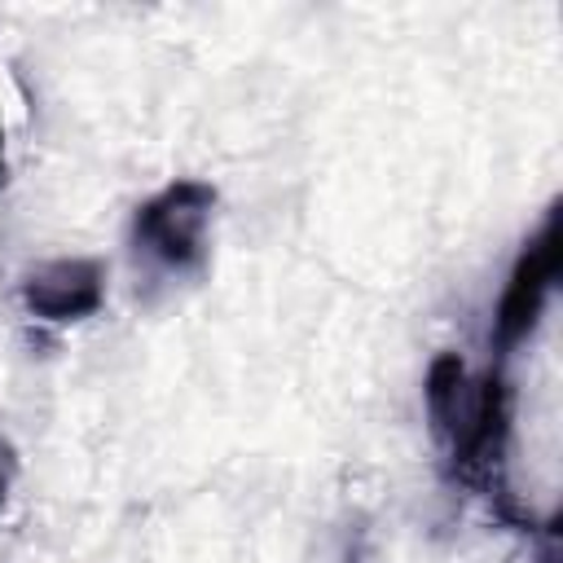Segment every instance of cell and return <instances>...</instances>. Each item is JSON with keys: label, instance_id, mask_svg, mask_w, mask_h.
I'll use <instances>...</instances> for the list:
<instances>
[{"label": "cell", "instance_id": "obj_1", "mask_svg": "<svg viewBox=\"0 0 563 563\" xmlns=\"http://www.w3.org/2000/svg\"><path fill=\"white\" fill-rule=\"evenodd\" d=\"M422 396H427L431 431L449 453V471L479 493H506L497 484V475H501V457L510 444L515 391H510L501 365H493L479 383H471L462 356L440 352L427 365Z\"/></svg>", "mask_w": 563, "mask_h": 563}, {"label": "cell", "instance_id": "obj_2", "mask_svg": "<svg viewBox=\"0 0 563 563\" xmlns=\"http://www.w3.org/2000/svg\"><path fill=\"white\" fill-rule=\"evenodd\" d=\"M216 211V189L207 180L180 176L145 198L132 216V251L158 273L185 277L207 260V224Z\"/></svg>", "mask_w": 563, "mask_h": 563}, {"label": "cell", "instance_id": "obj_3", "mask_svg": "<svg viewBox=\"0 0 563 563\" xmlns=\"http://www.w3.org/2000/svg\"><path fill=\"white\" fill-rule=\"evenodd\" d=\"M559 264H563V229H559V207H550L541 229L523 242V251L506 277V290L497 299L493 330H488L493 365H501L515 347H523L532 339V330L541 325V312L559 282Z\"/></svg>", "mask_w": 563, "mask_h": 563}, {"label": "cell", "instance_id": "obj_4", "mask_svg": "<svg viewBox=\"0 0 563 563\" xmlns=\"http://www.w3.org/2000/svg\"><path fill=\"white\" fill-rule=\"evenodd\" d=\"M106 303V264L88 255H62L22 277V308L35 321L70 325Z\"/></svg>", "mask_w": 563, "mask_h": 563}, {"label": "cell", "instance_id": "obj_5", "mask_svg": "<svg viewBox=\"0 0 563 563\" xmlns=\"http://www.w3.org/2000/svg\"><path fill=\"white\" fill-rule=\"evenodd\" d=\"M13 475H18V453H13L9 435L0 431V506H4V497H9V488H13Z\"/></svg>", "mask_w": 563, "mask_h": 563}, {"label": "cell", "instance_id": "obj_6", "mask_svg": "<svg viewBox=\"0 0 563 563\" xmlns=\"http://www.w3.org/2000/svg\"><path fill=\"white\" fill-rule=\"evenodd\" d=\"M0 185H4V119H0Z\"/></svg>", "mask_w": 563, "mask_h": 563}]
</instances>
